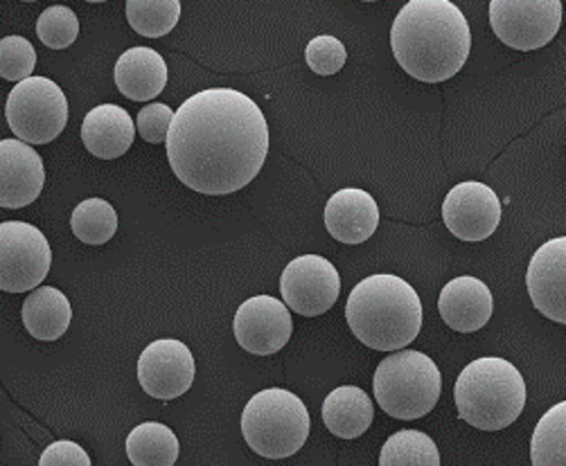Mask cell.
<instances>
[{"label": "cell", "instance_id": "5b68a950", "mask_svg": "<svg viewBox=\"0 0 566 466\" xmlns=\"http://www.w3.org/2000/svg\"><path fill=\"white\" fill-rule=\"evenodd\" d=\"M312 417L301 396L285 388L260 390L242 415V435L251 451L266 459L296 455L307 442Z\"/></svg>", "mask_w": 566, "mask_h": 466}, {"label": "cell", "instance_id": "f1b7e54d", "mask_svg": "<svg viewBox=\"0 0 566 466\" xmlns=\"http://www.w3.org/2000/svg\"><path fill=\"white\" fill-rule=\"evenodd\" d=\"M305 62L312 68V73L321 77H332L336 73H342V68L346 66L348 50L336 36L321 34L307 43Z\"/></svg>", "mask_w": 566, "mask_h": 466}, {"label": "cell", "instance_id": "9c48e42d", "mask_svg": "<svg viewBox=\"0 0 566 466\" xmlns=\"http://www.w3.org/2000/svg\"><path fill=\"white\" fill-rule=\"evenodd\" d=\"M490 25L507 47L539 50L562 25V0H490Z\"/></svg>", "mask_w": 566, "mask_h": 466}, {"label": "cell", "instance_id": "e0dca14e", "mask_svg": "<svg viewBox=\"0 0 566 466\" xmlns=\"http://www.w3.org/2000/svg\"><path fill=\"white\" fill-rule=\"evenodd\" d=\"M379 225V205L377 201L359 188L338 190L329 197L325 205V227L329 237L357 246L368 242Z\"/></svg>", "mask_w": 566, "mask_h": 466}, {"label": "cell", "instance_id": "9a60e30c", "mask_svg": "<svg viewBox=\"0 0 566 466\" xmlns=\"http://www.w3.org/2000/svg\"><path fill=\"white\" fill-rule=\"evenodd\" d=\"M45 186L36 149L19 138L0 140V208L19 210L34 203Z\"/></svg>", "mask_w": 566, "mask_h": 466}, {"label": "cell", "instance_id": "83f0119b", "mask_svg": "<svg viewBox=\"0 0 566 466\" xmlns=\"http://www.w3.org/2000/svg\"><path fill=\"white\" fill-rule=\"evenodd\" d=\"M36 52L34 45L19 36H6L0 41V77L6 82H21L34 73Z\"/></svg>", "mask_w": 566, "mask_h": 466}, {"label": "cell", "instance_id": "277c9868", "mask_svg": "<svg viewBox=\"0 0 566 466\" xmlns=\"http://www.w3.org/2000/svg\"><path fill=\"white\" fill-rule=\"evenodd\" d=\"M526 381L505 359L483 357L472 361L454 385L457 411L479 431H503L520 420L526 405Z\"/></svg>", "mask_w": 566, "mask_h": 466}, {"label": "cell", "instance_id": "1f68e13d", "mask_svg": "<svg viewBox=\"0 0 566 466\" xmlns=\"http://www.w3.org/2000/svg\"><path fill=\"white\" fill-rule=\"evenodd\" d=\"M86 3H106V0H86Z\"/></svg>", "mask_w": 566, "mask_h": 466}, {"label": "cell", "instance_id": "52a82bcc", "mask_svg": "<svg viewBox=\"0 0 566 466\" xmlns=\"http://www.w3.org/2000/svg\"><path fill=\"white\" fill-rule=\"evenodd\" d=\"M6 118L14 136L28 145H48L69 125V99L48 77L17 82L8 97Z\"/></svg>", "mask_w": 566, "mask_h": 466}, {"label": "cell", "instance_id": "ffe728a7", "mask_svg": "<svg viewBox=\"0 0 566 466\" xmlns=\"http://www.w3.org/2000/svg\"><path fill=\"white\" fill-rule=\"evenodd\" d=\"M323 424L325 428L342 439L361 437L375 420L373 399L357 385L334 388L323 401Z\"/></svg>", "mask_w": 566, "mask_h": 466}, {"label": "cell", "instance_id": "4fadbf2b", "mask_svg": "<svg viewBox=\"0 0 566 466\" xmlns=\"http://www.w3.org/2000/svg\"><path fill=\"white\" fill-rule=\"evenodd\" d=\"M233 331L244 352L271 357L292 340L294 322L285 303L273 296H255L240 305Z\"/></svg>", "mask_w": 566, "mask_h": 466}, {"label": "cell", "instance_id": "4316f807", "mask_svg": "<svg viewBox=\"0 0 566 466\" xmlns=\"http://www.w3.org/2000/svg\"><path fill=\"white\" fill-rule=\"evenodd\" d=\"M36 36L50 50H66L80 36V19L66 6H52L36 21Z\"/></svg>", "mask_w": 566, "mask_h": 466}, {"label": "cell", "instance_id": "ba28073f", "mask_svg": "<svg viewBox=\"0 0 566 466\" xmlns=\"http://www.w3.org/2000/svg\"><path fill=\"white\" fill-rule=\"evenodd\" d=\"M52 251L43 232L23 221L0 223V290L23 294L50 273Z\"/></svg>", "mask_w": 566, "mask_h": 466}, {"label": "cell", "instance_id": "d6986e66", "mask_svg": "<svg viewBox=\"0 0 566 466\" xmlns=\"http://www.w3.org/2000/svg\"><path fill=\"white\" fill-rule=\"evenodd\" d=\"M113 77H116V86L125 97L134 102H149L165 91L169 73L163 54L138 45L120 54Z\"/></svg>", "mask_w": 566, "mask_h": 466}, {"label": "cell", "instance_id": "484cf974", "mask_svg": "<svg viewBox=\"0 0 566 466\" xmlns=\"http://www.w3.org/2000/svg\"><path fill=\"white\" fill-rule=\"evenodd\" d=\"M181 19V0H127V21L145 39L172 32Z\"/></svg>", "mask_w": 566, "mask_h": 466}, {"label": "cell", "instance_id": "8992f818", "mask_svg": "<svg viewBox=\"0 0 566 466\" xmlns=\"http://www.w3.org/2000/svg\"><path fill=\"white\" fill-rule=\"evenodd\" d=\"M373 390L386 415L411 422L436 407L442 394V374L431 357L402 347L377 366Z\"/></svg>", "mask_w": 566, "mask_h": 466}, {"label": "cell", "instance_id": "d6a6232c", "mask_svg": "<svg viewBox=\"0 0 566 466\" xmlns=\"http://www.w3.org/2000/svg\"><path fill=\"white\" fill-rule=\"evenodd\" d=\"M23 3H36V0H23Z\"/></svg>", "mask_w": 566, "mask_h": 466}, {"label": "cell", "instance_id": "7a4b0ae2", "mask_svg": "<svg viewBox=\"0 0 566 466\" xmlns=\"http://www.w3.org/2000/svg\"><path fill=\"white\" fill-rule=\"evenodd\" d=\"M390 47L413 80L440 84L465 66L472 30L451 0H409L392 21Z\"/></svg>", "mask_w": 566, "mask_h": 466}, {"label": "cell", "instance_id": "7402d4cb", "mask_svg": "<svg viewBox=\"0 0 566 466\" xmlns=\"http://www.w3.org/2000/svg\"><path fill=\"white\" fill-rule=\"evenodd\" d=\"M127 455L136 466H172L179 459V439L165 424L147 422L129 433Z\"/></svg>", "mask_w": 566, "mask_h": 466}, {"label": "cell", "instance_id": "d4e9b609", "mask_svg": "<svg viewBox=\"0 0 566 466\" xmlns=\"http://www.w3.org/2000/svg\"><path fill=\"white\" fill-rule=\"evenodd\" d=\"M381 466H438L440 453L436 442L420 431L392 433L379 453Z\"/></svg>", "mask_w": 566, "mask_h": 466}, {"label": "cell", "instance_id": "603a6c76", "mask_svg": "<svg viewBox=\"0 0 566 466\" xmlns=\"http://www.w3.org/2000/svg\"><path fill=\"white\" fill-rule=\"evenodd\" d=\"M531 459L535 466L566 464V403H555L539 420L531 442Z\"/></svg>", "mask_w": 566, "mask_h": 466}, {"label": "cell", "instance_id": "f546056e", "mask_svg": "<svg viewBox=\"0 0 566 466\" xmlns=\"http://www.w3.org/2000/svg\"><path fill=\"white\" fill-rule=\"evenodd\" d=\"M175 118V110L169 108L167 104L160 102H151L147 106L140 108L138 113V120H136V129L140 134V138L149 145H158L165 142L169 123Z\"/></svg>", "mask_w": 566, "mask_h": 466}, {"label": "cell", "instance_id": "2e32d148", "mask_svg": "<svg viewBox=\"0 0 566 466\" xmlns=\"http://www.w3.org/2000/svg\"><path fill=\"white\" fill-rule=\"evenodd\" d=\"M438 311L447 327L461 333H474L483 329L494 314L492 290L479 277H457L440 290Z\"/></svg>", "mask_w": 566, "mask_h": 466}, {"label": "cell", "instance_id": "30bf717a", "mask_svg": "<svg viewBox=\"0 0 566 466\" xmlns=\"http://www.w3.org/2000/svg\"><path fill=\"white\" fill-rule=\"evenodd\" d=\"M282 300L298 316L327 314L342 294V277L334 264L321 255H301L287 264L280 277Z\"/></svg>", "mask_w": 566, "mask_h": 466}, {"label": "cell", "instance_id": "836d02e7", "mask_svg": "<svg viewBox=\"0 0 566 466\" xmlns=\"http://www.w3.org/2000/svg\"><path fill=\"white\" fill-rule=\"evenodd\" d=\"M364 3H377V0H364Z\"/></svg>", "mask_w": 566, "mask_h": 466}, {"label": "cell", "instance_id": "4dcf8cb0", "mask_svg": "<svg viewBox=\"0 0 566 466\" xmlns=\"http://www.w3.org/2000/svg\"><path fill=\"white\" fill-rule=\"evenodd\" d=\"M41 466H91V457L88 453L71 439H60V442H52L43 455L39 457Z\"/></svg>", "mask_w": 566, "mask_h": 466}, {"label": "cell", "instance_id": "ac0fdd59", "mask_svg": "<svg viewBox=\"0 0 566 466\" xmlns=\"http://www.w3.org/2000/svg\"><path fill=\"white\" fill-rule=\"evenodd\" d=\"M136 138V125L127 108L99 104L86 113L82 123V142L95 158L116 160L125 156Z\"/></svg>", "mask_w": 566, "mask_h": 466}, {"label": "cell", "instance_id": "3957f363", "mask_svg": "<svg viewBox=\"0 0 566 466\" xmlns=\"http://www.w3.org/2000/svg\"><path fill=\"white\" fill-rule=\"evenodd\" d=\"M346 320L359 342L377 352H398L422 329L418 290L402 277L379 273L361 279L348 296Z\"/></svg>", "mask_w": 566, "mask_h": 466}, {"label": "cell", "instance_id": "6da1fadb", "mask_svg": "<svg viewBox=\"0 0 566 466\" xmlns=\"http://www.w3.org/2000/svg\"><path fill=\"white\" fill-rule=\"evenodd\" d=\"M165 149L186 188L226 197L255 181L264 167L269 125L262 108L242 91L208 88L175 110Z\"/></svg>", "mask_w": 566, "mask_h": 466}, {"label": "cell", "instance_id": "cb8c5ba5", "mask_svg": "<svg viewBox=\"0 0 566 466\" xmlns=\"http://www.w3.org/2000/svg\"><path fill=\"white\" fill-rule=\"evenodd\" d=\"M71 227L82 244L102 246L118 232V212L104 199H86L73 210Z\"/></svg>", "mask_w": 566, "mask_h": 466}, {"label": "cell", "instance_id": "5bb4252c", "mask_svg": "<svg viewBox=\"0 0 566 466\" xmlns=\"http://www.w3.org/2000/svg\"><path fill=\"white\" fill-rule=\"evenodd\" d=\"M526 288L542 316L566 325V237H555L537 248L526 271Z\"/></svg>", "mask_w": 566, "mask_h": 466}, {"label": "cell", "instance_id": "8fae6325", "mask_svg": "<svg viewBox=\"0 0 566 466\" xmlns=\"http://www.w3.org/2000/svg\"><path fill=\"white\" fill-rule=\"evenodd\" d=\"M195 372L197 366L190 347L177 338L149 342L138 359L140 388L158 401L184 396L195 383Z\"/></svg>", "mask_w": 566, "mask_h": 466}, {"label": "cell", "instance_id": "44dd1931", "mask_svg": "<svg viewBox=\"0 0 566 466\" xmlns=\"http://www.w3.org/2000/svg\"><path fill=\"white\" fill-rule=\"evenodd\" d=\"M21 318L30 336L50 342L60 340L69 331L73 320V307L60 288L39 284L23 303Z\"/></svg>", "mask_w": 566, "mask_h": 466}, {"label": "cell", "instance_id": "7c38bea8", "mask_svg": "<svg viewBox=\"0 0 566 466\" xmlns=\"http://www.w3.org/2000/svg\"><path fill=\"white\" fill-rule=\"evenodd\" d=\"M442 221L457 240L483 242L494 235L501 223V201L485 183H459L444 197Z\"/></svg>", "mask_w": 566, "mask_h": 466}]
</instances>
